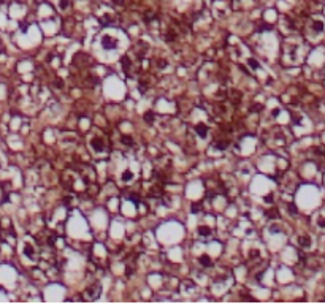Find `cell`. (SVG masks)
I'll list each match as a JSON object with an SVG mask.
<instances>
[{
	"instance_id": "6da1fadb",
	"label": "cell",
	"mask_w": 325,
	"mask_h": 304,
	"mask_svg": "<svg viewBox=\"0 0 325 304\" xmlns=\"http://www.w3.org/2000/svg\"><path fill=\"white\" fill-rule=\"evenodd\" d=\"M102 46L105 49H114L117 46V40L116 38H113V36H103L102 38Z\"/></svg>"
},
{
	"instance_id": "7a4b0ae2",
	"label": "cell",
	"mask_w": 325,
	"mask_h": 304,
	"mask_svg": "<svg viewBox=\"0 0 325 304\" xmlns=\"http://www.w3.org/2000/svg\"><path fill=\"white\" fill-rule=\"evenodd\" d=\"M90 146H92V149L95 152H103V149H105V143L100 138H92L90 140Z\"/></svg>"
},
{
	"instance_id": "3957f363",
	"label": "cell",
	"mask_w": 325,
	"mask_h": 304,
	"mask_svg": "<svg viewBox=\"0 0 325 304\" xmlns=\"http://www.w3.org/2000/svg\"><path fill=\"white\" fill-rule=\"evenodd\" d=\"M195 132H197V135H198V136L206 138V135H208V127L205 125V124H197V125H195Z\"/></svg>"
},
{
	"instance_id": "277c9868",
	"label": "cell",
	"mask_w": 325,
	"mask_h": 304,
	"mask_svg": "<svg viewBox=\"0 0 325 304\" xmlns=\"http://www.w3.org/2000/svg\"><path fill=\"white\" fill-rule=\"evenodd\" d=\"M84 295H86V298L87 299H95L98 296V287L95 285V287H90V288H87L84 292Z\"/></svg>"
},
{
	"instance_id": "5b68a950",
	"label": "cell",
	"mask_w": 325,
	"mask_h": 304,
	"mask_svg": "<svg viewBox=\"0 0 325 304\" xmlns=\"http://www.w3.org/2000/svg\"><path fill=\"white\" fill-rule=\"evenodd\" d=\"M24 253H26V257L27 258H30V260H36V252H35V249L32 247V246H27L24 247Z\"/></svg>"
},
{
	"instance_id": "8992f818",
	"label": "cell",
	"mask_w": 325,
	"mask_h": 304,
	"mask_svg": "<svg viewBox=\"0 0 325 304\" xmlns=\"http://www.w3.org/2000/svg\"><path fill=\"white\" fill-rule=\"evenodd\" d=\"M198 261L205 266V268H209V266H213V261H211V258H209L208 255H201Z\"/></svg>"
},
{
	"instance_id": "52a82bcc",
	"label": "cell",
	"mask_w": 325,
	"mask_h": 304,
	"mask_svg": "<svg viewBox=\"0 0 325 304\" xmlns=\"http://www.w3.org/2000/svg\"><path fill=\"white\" fill-rule=\"evenodd\" d=\"M298 244H300L301 247H306V249H308V247H311V239H309L308 236H300V238H298Z\"/></svg>"
},
{
	"instance_id": "ba28073f",
	"label": "cell",
	"mask_w": 325,
	"mask_h": 304,
	"mask_svg": "<svg viewBox=\"0 0 325 304\" xmlns=\"http://www.w3.org/2000/svg\"><path fill=\"white\" fill-rule=\"evenodd\" d=\"M211 233H213V230L208 228V227H200L198 228V234H200V236H211Z\"/></svg>"
},
{
	"instance_id": "9c48e42d",
	"label": "cell",
	"mask_w": 325,
	"mask_h": 304,
	"mask_svg": "<svg viewBox=\"0 0 325 304\" xmlns=\"http://www.w3.org/2000/svg\"><path fill=\"white\" fill-rule=\"evenodd\" d=\"M265 214H267V217H268V219H278V217H279V215H278V214H279V212H278V209H274V208L268 209Z\"/></svg>"
},
{
	"instance_id": "30bf717a",
	"label": "cell",
	"mask_w": 325,
	"mask_h": 304,
	"mask_svg": "<svg viewBox=\"0 0 325 304\" xmlns=\"http://www.w3.org/2000/svg\"><path fill=\"white\" fill-rule=\"evenodd\" d=\"M121 62H122V68L125 70V73H129V68H130V59L127 57V56H124Z\"/></svg>"
},
{
	"instance_id": "8fae6325",
	"label": "cell",
	"mask_w": 325,
	"mask_h": 304,
	"mask_svg": "<svg viewBox=\"0 0 325 304\" xmlns=\"http://www.w3.org/2000/svg\"><path fill=\"white\" fill-rule=\"evenodd\" d=\"M313 29H314L316 32H319V33H320V32L324 30V22H322V21H316L314 24H313Z\"/></svg>"
},
{
	"instance_id": "7c38bea8",
	"label": "cell",
	"mask_w": 325,
	"mask_h": 304,
	"mask_svg": "<svg viewBox=\"0 0 325 304\" xmlns=\"http://www.w3.org/2000/svg\"><path fill=\"white\" fill-rule=\"evenodd\" d=\"M228 146V141H219V143H216V144H214V147H216V149H219V151H224L225 149V147Z\"/></svg>"
},
{
	"instance_id": "4fadbf2b",
	"label": "cell",
	"mask_w": 325,
	"mask_h": 304,
	"mask_svg": "<svg viewBox=\"0 0 325 304\" xmlns=\"http://www.w3.org/2000/svg\"><path fill=\"white\" fill-rule=\"evenodd\" d=\"M132 176H133V174H132V171H124V173H122V176H121V179H122L124 182H129L130 179H132Z\"/></svg>"
},
{
	"instance_id": "5bb4252c",
	"label": "cell",
	"mask_w": 325,
	"mask_h": 304,
	"mask_svg": "<svg viewBox=\"0 0 325 304\" xmlns=\"http://www.w3.org/2000/svg\"><path fill=\"white\" fill-rule=\"evenodd\" d=\"M248 65L251 68H254V70H257V68H259V62L255 60V59H248Z\"/></svg>"
},
{
	"instance_id": "9a60e30c",
	"label": "cell",
	"mask_w": 325,
	"mask_h": 304,
	"mask_svg": "<svg viewBox=\"0 0 325 304\" xmlns=\"http://www.w3.org/2000/svg\"><path fill=\"white\" fill-rule=\"evenodd\" d=\"M121 141L124 143V144H127V146H133V141H132V138L130 136H127V135H124L121 138Z\"/></svg>"
},
{
	"instance_id": "2e32d148",
	"label": "cell",
	"mask_w": 325,
	"mask_h": 304,
	"mask_svg": "<svg viewBox=\"0 0 325 304\" xmlns=\"http://www.w3.org/2000/svg\"><path fill=\"white\" fill-rule=\"evenodd\" d=\"M144 121L149 122V124L152 122V121H154V113H152V111H148V113H146V114H144Z\"/></svg>"
},
{
	"instance_id": "e0dca14e",
	"label": "cell",
	"mask_w": 325,
	"mask_h": 304,
	"mask_svg": "<svg viewBox=\"0 0 325 304\" xmlns=\"http://www.w3.org/2000/svg\"><path fill=\"white\" fill-rule=\"evenodd\" d=\"M157 67H159V68H167V67H168V62L165 60V59H159Z\"/></svg>"
},
{
	"instance_id": "ac0fdd59",
	"label": "cell",
	"mask_w": 325,
	"mask_h": 304,
	"mask_svg": "<svg viewBox=\"0 0 325 304\" xmlns=\"http://www.w3.org/2000/svg\"><path fill=\"white\" fill-rule=\"evenodd\" d=\"M200 209H201V204H200V203H194V204H192V212H198Z\"/></svg>"
},
{
	"instance_id": "d6986e66",
	"label": "cell",
	"mask_w": 325,
	"mask_h": 304,
	"mask_svg": "<svg viewBox=\"0 0 325 304\" xmlns=\"http://www.w3.org/2000/svg\"><path fill=\"white\" fill-rule=\"evenodd\" d=\"M175 38H176V33H175V32H168V33H167V40H168V41H171V40H175Z\"/></svg>"
},
{
	"instance_id": "ffe728a7",
	"label": "cell",
	"mask_w": 325,
	"mask_h": 304,
	"mask_svg": "<svg viewBox=\"0 0 325 304\" xmlns=\"http://www.w3.org/2000/svg\"><path fill=\"white\" fill-rule=\"evenodd\" d=\"M130 200L133 201L135 204H138V203H140V196H138V195H132V196H130Z\"/></svg>"
},
{
	"instance_id": "44dd1931",
	"label": "cell",
	"mask_w": 325,
	"mask_h": 304,
	"mask_svg": "<svg viewBox=\"0 0 325 304\" xmlns=\"http://www.w3.org/2000/svg\"><path fill=\"white\" fill-rule=\"evenodd\" d=\"M287 208H289V211H290V212L294 214V215L297 214V209H295V206H294V204H289V206H287Z\"/></svg>"
},
{
	"instance_id": "7402d4cb",
	"label": "cell",
	"mask_w": 325,
	"mask_h": 304,
	"mask_svg": "<svg viewBox=\"0 0 325 304\" xmlns=\"http://www.w3.org/2000/svg\"><path fill=\"white\" fill-rule=\"evenodd\" d=\"M60 7H62V8H67V7H68V0H62Z\"/></svg>"
},
{
	"instance_id": "603a6c76",
	"label": "cell",
	"mask_w": 325,
	"mask_h": 304,
	"mask_svg": "<svg viewBox=\"0 0 325 304\" xmlns=\"http://www.w3.org/2000/svg\"><path fill=\"white\" fill-rule=\"evenodd\" d=\"M259 109H262V106H260V105H255V106H252V111H259Z\"/></svg>"
},
{
	"instance_id": "cb8c5ba5",
	"label": "cell",
	"mask_w": 325,
	"mask_h": 304,
	"mask_svg": "<svg viewBox=\"0 0 325 304\" xmlns=\"http://www.w3.org/2000/svg\"><path fill=\"white\" fill-rule=\"evenodd\" d=\"M319 225H320V227H324V217H322V215H320V219H319Z\"/></svg>"
},
{
	"instance_id": "d4e9b609",
	"label": "cell",
	"mask_w": 325,
	"mask_h": 304,
	"mask_svg": "<svg viewBox=\"0 0 325 304\" xmlns=\"http://www.w3.org/2000/svg\"><path fill=\"white\" fill-rule=\"evenodd\" d=\"M257 255H259L257 250H252V252H251V257H257Z\"/></svg>"
},
{
	"instance_id": "484cf974",
	"label": "cell",
	"mask_w": 325,
	"mask_h": 304,
	"mask_svg": "<svg viewBox=\"0 0 325 304\" xmlns=\"http://www.w3.org/2000/svg\"><path fill=\"white\" fill-rule=\"evenodd\" d=\"M113 3H116V5H121V3H122V0H113Z\"/></svg>"
}]
</instances>
